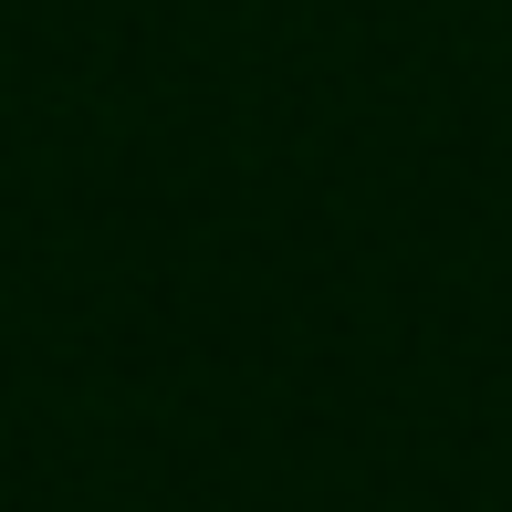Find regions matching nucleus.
Masks as SVG:
<instances>
[]
</instances>
